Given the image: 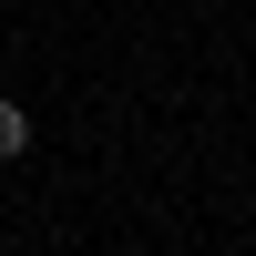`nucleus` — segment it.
Instances as JSON below:
<instances>
[{
    "instance_id": "1",
    "label": "nucleus",
    "mask_w": 256,
    "mask_h": 256,
    "mask_svg": "<svg viewBox=\"0 0 256 256\" xmlns=\"http://www.w3.org/2000/svg\"><path fill=\"white\" fill-rule=\"evenodd\" d=\"M20 144H31V113H20V102H0V164H10Z\"/></svg>"
}]
</instances>
